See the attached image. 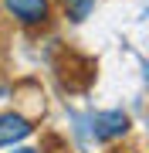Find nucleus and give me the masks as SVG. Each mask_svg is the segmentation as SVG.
I'll list each match as a JSON object with an SVG mask.
<instances>
[{"label":"nucleus","instance_id":"1","mask_svg":"<svg viewBox=\"0 0 149 153\" xmlns=\"http://www.w3.org/2000/svg\"><path fill=\"white\" fill-rule=\"evenodd\" d=\"M4 7L10 17H17L27 27L48 24V17H51V0H4Z\"/></svg>","mask_w":149,"mask_h":153},{"label":"nucleus","instance_id":"4","mask_svg":"<svg viewBox=\"0 0 149 153\" xmlns=\"http://www.w3.org/2000/svg\"><path fill=\"white\" fill-rule=\"evenodd\" d=\"M61 7H65V14L71 17L75 24H81L85 17L92 14V7H95V0H61Z\"/></svg>","mask_w":149,"mask_h":153},{"label":"nucleus","instance_id":"5","mask_svg":"<svg viewBox=\"0 0 149 153\" xmlns=\"http://www.w3.org/2000/svg\"><path fill=\"white\" fill-rule=\"evenodd\" d=\"M14 153H37V150H14Z\"/></svg>","mask_w":149,"mask_h":153},{"label":"nucleus","instance_id":"3","mask_svg":"<svg viewBox=\"0 0 149 153\" xmlns=\"http://www.w3.org/2000/svg\"><path fill=\"white\" fill-rule=\"evenodd\" d=\"M31 133H34V126L21 112H4L0 116V146H14V143L27 140Z\"/></svg>","mask_w":149,"mask_h":153},{"label":"nucleus","instance_id":"2","mask_svg":"<svg viewBox=\"0 0 149 153\" xmlns=\"http://www.w3.org/2000/svg\"><path fill=\"white\" fill-rule=\"evenodd\" d=\"M126 129H129V116L119 112V109H112V112H98V116L92 119V133H95V140H115V136H122Z\"/></svg>","mask_w":149,"mask_h":153}]
</instances>
